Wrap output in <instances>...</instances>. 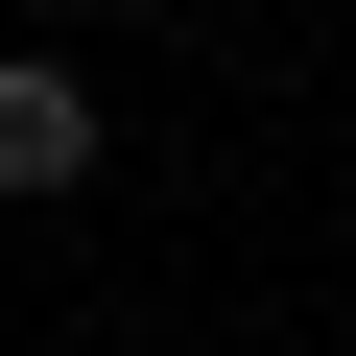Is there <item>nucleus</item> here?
I'll return each instance as SVG.
<instances>
[{"instance_id":"obj_1","label":"nucleus","mask_w":356,"mask_h":356,"mask_svg":"<svg viewBox=\"0 0 356 356\" xmlns=\"http://www.w3.org/2000/svg\"><path fill=\"white\" fill-rule=\"evenodd\" d=\"M0 191H95V72H48V48H0Z\"/></svg>"},{"instance_id":"obj_2","label":"nucleus","mask_w":356,"mask_h":356,"mask_svg":"<svg viewBox=\"0 0 356 356\" xmlns=\"http://www.w3.org/2000/svg\"><path fill=\"white\" fill-rule=\"evenodd\" d=\"M119 24H143V0H119Z\"/></svg>"}]
</instances>
